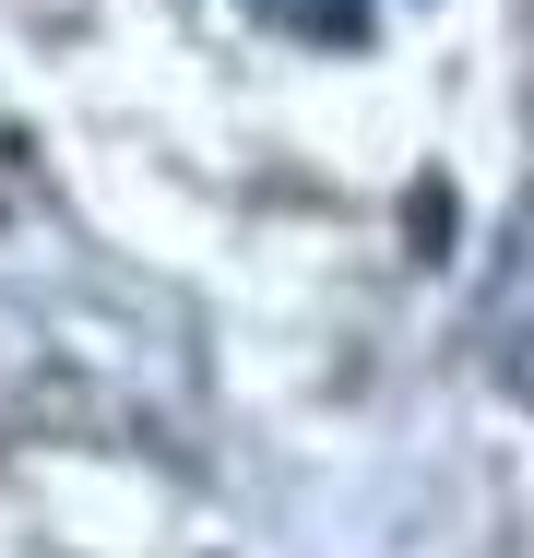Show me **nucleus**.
<instances>
[{"label": "nucleus", "mask_w": 534, "mask_h": 558, "mask_svg": "<svg viewBox=\"0 0 534 558\" xmlns=\"http://www.w3.org/2000/svg\"><path fill=\"white\" fill-rule=\"evenodd\" d=\"M487 333H499V368L534 380V238L511 250V274H499V310H487Z\"/></svg>", "instance_id": "nucleus-1"}, {"label": "nucleus", "mask_w": 534, "mask_h": 558, "mask_svg": "<svg viewBox=\"0 0 534 558\" xmlns=\"http://www.w3.org/2000/svg\"><path fill=\"white\" fill-rule=\"evenodd\" d=\"M286 36H310V48H356L368 36V0H262Z\"/></svg>", "instance_id": "nucleus-2"}]
</instances>
